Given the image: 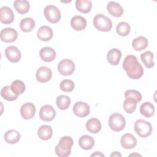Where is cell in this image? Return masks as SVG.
<instances>
[{
	"instance_id": "cell-1",
	"label": "cell",
	"mask_w": 157,
	"mask_h": 157,
	"mask_svg": "<svg viewBox=\"0 0 157 157\" xmlns=\"http://www.w3.org/2000/svg\"><path fill=\"white\" fill-rule=\"evenodd\" d=\"M123 68L128 76L134 80L139 79L144 74V69L136 56L127 55L123 62Z\"/></svg>"
},
{
	"instance_id": "cell-2",
	"label": "cell",
	"mask_w": 157,
	"mask_h": 157,
	"mask_svg": "<svg viewBox=\"0 0 157 157\" xmlns=\"http://www.w3.org/2000/svg\"><path fill=\"white\" fill-rule=\"evenodd\" d=\"M74 141L72 137L69 136L62 137L58 145L55 147V153L59 157H67L69 156Z\"/></svg>"
},
{
	"instance_id": "cell-3",
	"label": "cell",
	"mask_w": 157,
	"mask_h": 157,
	"mask_svg": "<svg viewBox=\"0 0 157 157\" xmlns=\"http://www.w3.org/2000/svg\"><path fill=\"white\" fill-rule=\"evenodd\" d=\"M93 25L94 27L100 31L108 32L112 28L111 20L103 14H97L93 18Z\"/></svg>"
},
{
	"instance_id": "cell-4",
	"label": "cell",
	"mask_w": 157,
	"mask_h": 157,
	"mask_svg": "<svg viewBox=\"0 0 157 157\" xmlns=\"http://www.w3.org/2000/svg\"><path fill=\"white\" fill-rule=\"evenodd\" d=\"M109 125L110 128L115 132H119L124 129L126 125L124 117L120 113H113L109 118Z\"/></svg>"
},
{
	"instance_id": "cell-5",
	"label": "cell",
	"mask_w": 157,
	"mask_h": 157,
	"mask_svg": "<svg viewBox=\"0 0 157 157\" xmlns=\"http://www.w3.org/2000/svg\"><path fill=\"white\" fill-rule=\"evenodd\" d=\"M134 131L140 137L145 138L151 134L153 128L148 121L139 119L134 123Z\"/></svg>"
},
{
	"instance_id": "cell-6",
	"label": "cell",
	"mask_w": 157,
	"mask_h": 157,
	"mask_svg": "<svg viewBox=\"0 0 157 157\" xmlns=\"http://www.w3.org/2000/svg\"><path fill=\"white\" fill-rule=\"evenodd\" d=\"M44 14L47 20L52 23H56L61 19V12L54 5L47 6L44 8Z\"/></svg>"
},
{
	"instance_id": "cell-7",
	"label": "cell",
	"mask_w": 157,
	"mask_h": 157,
	"mask_svg": "<svg viewBox=\"0 0 157 157\" xmlns=\"http://www.w3.org/2000/svg\"><path fill=\"white\" fill-rule=\"evenodd\" d=\"M58 71L63 75H70L75 71V64L69 59H64L60 61L58 64Z\"/></svg>"
},
{
	"instance_id": "cell-8",
	"label": "cell",
	"mask_w": 157,
	"mask_h": 157,
	"mask_svg": "<svg viewBox=\"0 0 157 157\" xmlns=\"http://www.w3.org/2000/svg\"><path fill=\"white\" fill-rule=\"evenodd\" d=\"M39 115L42 120L44 121H51L56 116V110L52 105L46 104L41 107Z\"/></svg>"
},
{
	"instance_id": "cell-9",
	"label": "cell",
	"mask_w": 157,
	"mask_h": 157,
	"mask_svg": "<svg viewBox=\"0 0 157 157\" xmlns=\"http://www.w3.org/2000/svg\"><path fill=\"white\" fill-rule=\"evenodd\" d=\"M72 110L76 116L80 118H84L89 115L90 108L87 103L82 101H78L74 104Z\"/></svg>"
},
{
	"instance_id": "cell-10",
	"label": "cell",
	"mask_w": 157,
	"mask_h": 157,
	"mask_svg": "<svg viewBox=\"0 0 157 157\" xmlns=\"http://www.w3.org/2000/svg\"><path fill=\"white\" fill-rule=\"evenodd\" d=\"M0 36L2 41L6 43H10L17 40L18 33L12 28H6L1 31Z\"/></svg>"
},
{
	"instance_id": "cell-11",
	"label": "cell",
	"mask_w": 157,
	"mask_h": 157,
	"mask_svg": "<svg viewBox=\"0 0 157 157\" xmlns=\"http://www.w3.org/2000/svg\"><path fill=\"white\" fill-rule=\"evenodd\" d=\"M52 76L51 69L45 66L40 67L36 71V78L40 83H46L48 82Z\"/></svg>"
},
{
	"instance_id": "cell-12",
	"label": "cell",
	"mask_w": 157,
	"mask_h": 157,
	"mask_svg": "<svg viewBox=\"0 0 157 157\" xmlns=\"http://www.w3.org/2000/svg\"><path fill=\"white\" fill-rule=\"evenodd\" d=\"M5 55L7 59L11 63L18 62L21 56L20 50L15 46H9L5 50Z\"/></svg>"
},
{
	"instance_id": "cell-13",
	"label": "cell",
	"mask_w": 157,
	"mask_h": 157,
	"mask_svg": "<svg viewBox=\"0 0 157 157\" xmlns=\"http://www.w3.org/2000/svg\"><path fill=\"white\" fill-rule=\"evenodd\" d=\"M36 113V107L31 102L23 104L20 108V114L25 120H29L34 117Z\"/></svg>"
},
{
	"instance_id": "cell-14",
	"label": "cell",
	"mask_w": 157,
	"mask_h": 157,
	"mask_svg": "<svg viewBox=\"0 0 157 157\" xmlns=\"http://www.w3.org/2000/svg\"><path fill=\"white\" fill-rule=\"evenodd\" d=\"M14 20V14L12 9L7 6L0 8V20L4 24H10Z\"/></svg>"
},
{
	"instance_id": "cell-15",
	"label": "cell",
	"mask_w": 157,
	"mask_h": 157,
	"mask_svg": "<svg viewBox=\"0 0 157 157\" xmlns=\"http://www.w3.org/2000/svg\"><path fill=\"white\" fill-rule=\"evenodd\" d=\"M53 36V32L52 29L46 25L40 26L37 31V37L42 41H48L52 39Z\"/></svg>"
},
{
	"instance_id": "cell-16",
	"label": "cell",
	"mask_w": 157,
	"mask_h": 157,
	"mask_svg": "<svg viewBox=\"0 0 157 157\" xmlns=\"http://www.w3.org/2000/svg\"><path fill=\"white\" fill-rule=\"evenodd\" d=\"M121 145L124 149H131L136 147L137 144L136 138L131 133L123 134L120 140Z\"/></svg>"
},
{
	"instance_id": "cell-17",
	"label": "cell",
	"mask_w": 157,
	"mask_h": 157,
	"mask_svg": "<svg viewBox=\"0 0 157 157\" xmlns=\"http://www.w3.org/2000/svg\"><path fill=\"white\" fill-rule=\"evenodd\" d=\"M39 55L42 61L45 62H51L56 58V52L52 47H45L41 48Z\"/></svg>"
},
{
	"instance_id": "cell-18",
	"label": "cell",
	"mask_w": 157,
	"mask_h": 157,
	"mask_svg": "<svg viewBox=\"0 0 157 157\" xmlns=\"http://www.w3.org/2000/svg\"><path fill=\"white\" fill-rule=\"evenodd\" d=\"M121 57V52L118 48L110 49L107 54V60L113 66H117L119 64Z\"/></svg>"
},
{
	"instance_id": "cell-19",
	"label": "cell",
	"mask_w": 157,
	"mask_h": 157,
	"mask_svg": "<svg viewBox=\"0 0 157 157\" xmlns=\"http://www.w3.org/2000/svg\"><path fill=\"white\" fill-rule=\"evenodd\" d=\"M71 25L75 31H82L86 26V20L82 16L75 15L71 20Z\"/></svg>"
},
{
	"instance_id": "cell-20",
	"label": "cell",
	"mask_w": 157,
	"mask_h": 157,
	"mask_svg": "<svg viewBox=\"0 0 157 157\" xmlns=\"http://www.w3.org/2000/svg\"><path fill=\"white\" fill-rule=\"evenodd\" d=\"M107 9L110 15L116 17H121L124 12L121 6L115 1H110L107 5Z\"/></svg>"
},
{
	"instance_id": "cell-21",
	"label": "cell",
	"mask_w": 157,
	"mask_h": 157,
	"mask_svg": "<svg viewBox=\"0 0 157 157\" xmlns=\"http://www.w3.org/2000/svg\"><path fill=\"white\" fill-rule=\"evenodd\" d=\"M86 128L87 131L93 134L99 132L101 129V123L96 118H91L86 123Z\"/></svg>"
},
{
	"instance_id": "cell-22",
	"label": "cell",
	"mask_w": 157,
	"mask_h": 157,
	"mask_svg": "<svg viewBox=\"0 0 157 157\" xmlns=\"http://www.w3.org/2000/svg\"><path fill=\"white\" fill-rule=\"evenodd\" d=\"M78 145L80 147L85 150L91 149L94 145V139L88 135H83L81 136L78 140Z\"/></svg>"
},
{
	"instance_id": "cell-23",
	"label": "cell",
	"mask_w": 157,
	"mask_h": 157,
	"mask_svg": "<svg viewBox=\"0 0 157 157\" xmlns=\"http://www.w3.org/2000/svg\"><path fill=\"white\" fill-rule=\"evenodd\" d=\"M39 137L43 140H47L50 139L53 135L52 128L50 125H42L40 126L37 131Z\"/></svg>"
},
{
	"instance_id": "cell-24",
	"label": "cell",
	"mask_w": 157,
	"mask_h": 157,
	"mask_svg": "<svg viewBox=\"0 0 157 157\" xmlns=\"http://www.w3.org/2000/svg\"><path fill=\"white\" fill-rule=\"evenodd\" d=\"M20 137L21 136L20 132L15 129H10L6 131L4 136L5 141L10 144H15L17 143L20 140Z\"/></svg>"
},
{
	"instance_id": "cell-25",
	"label": "cell",
	"mask_w": 157,
	"mask_h": 157,
	"mask_svg": "<svg viewBox=\"0 0 157 157\" xmlns=\"http://www.w3.org/2000/svg\"><path fill=\"white\" fill-rule=\"evenodd\" d=\"M35 21L30 17L23 18L20 23V28L21 30L25 33L31 32L35 27Z\"/></svg>"
},
{
	"instance_id": "cell-26",
	"label": "cell",
	"mask_w": 157,
	"mask_h": 157,
	"mask_svg": "<svg viewBox=\"0 0 157 157\" xmlns=\"http://www.w3.org/2000/svg\"><path fill=\"white\" fill-rule=\"evenodd\" d=\"M75 7L80 12L87 13L91 9L92 2L90 0H77L75 1Z\"/></svg>"
},
{
	"instance_id": "cell-27",
	"label": "cell",
	"mask_w": 157,
	"mask_h": 157,
	"mask_svg": "<svg viewBox=\"0 0 157 157\" xmlns=\"http://www.w3.org/2000/svg\"><path fill=\"white\" fill-rule=\"evenodd\" d=\"M15 9L20 14L26 13L30 8V4L26 0H17L13 2Z\"/></svg>"
},
{
	"instance_id": "cell-28",
	"label": "cell",
	"mask_w": 157,
	"mask_h": 157,
	"mask_svg": "<svg viewBox=\"0 0 157 157\" xmlns=\"http://www.w3.org/2000/svg\"><path fill=\"white\" fill-rule=\"evenodd\" d=\"M148 40L144 36H139L136 37L132 42V48L136 51H141L144 50L148 46Z\"/></svg>"
},
{
	"instance_id": "cell-29",
	"label": "cell",
	"mask_w": 157,
	"mask_h": 157,
	"mask_svg": "<svg viewBox=\"0 0 157 157\" xmlns=\"http://www.w3.org/2000/svg\"><path fill=\"white\" fill-rule=\"evenodd\" d=\"M1 97L8 101H13L18 98V95L16 94L12 90L10 86H5L1 90Z\"/></svg>"
},
{
	"instance_id": "cell-30",
	"label": "cell",
	"mask_w": 157,
	"mask_h": 157,
	"mask_svg": "<svg viewBox=\"0 0 157 157\" xmlns=\"http://www.w3.org/2000/svg\"><path fill=\"white\" fill-rule=\"evenodd\" d=\"M140 113L147 117L150 118L152 117L155 113V107L150 102H145L142 103L140 107Z\"/></svg>"
},
{
	"instance_id": "cell-31",
	"label": "cell",
	"mask_w": 157,
	"mask_h": 157,
	"mask_svg": "<svg viewBox=\"0 0 157 157\" xmlns=\"http://www.w3.org/2000/svg\"><path fill=\"white\" fill-rule=\"evenodd\" d=\"M154 54L151 51H147L140 55V59L147 68H151L154 66Z\"/></svg>"
},
{
	"instance_id": "cell-32",
	"label": "cell",
	"mask_w": 157,
	"mask_h": 157,
	"mask_svg": "<svg viewBox=\"0 0 157 157\" xmlns=\"http://www.w3.org/2000/svg\"><path fill=\"white\" fill-rule=\"evenodd\" d=\"M56 105L58 109L61 110H66L71 104V99L66 95H59L56 100Z\"/></svg>"
},
{
	"instance_id": "cell-33",
	"label": "cell",
	"mask_w": 157,
	"mask_h": 157,
	"mask_svg": "<svg viewBox=\"0 0 157 157\" xmlns=\"http://www.w3.org/2000/svg\"><path fill=\"white\" fill-rule=\"evenodd\" d=\"M137 102L134 99L131 98H125L123 102V109L126 112L128 113H132L136 107H137Z\"/></svg>"
},
{
	"instance_id": "cell-34",
	"label": "cell",
	"mask_w": 157,
	"mask_h": 157,
	"mask_svg": "<svg viewBox=\"0 0 157 157\" xmlns=\"http://www.w3.org/2000/svg\"><path fill=\"white\" fill-rule=\"evenodd\" d=\"M130 31L131 28L129 25L125 21H121L117 25L116 31L117 34L121 36H126L128 35Z\"/></svg>"
},
{
	"instance_id": "cell-35",
	"label": "cell",
	"mask_w": 157,
	"mask_h": 157,
	"mask_svg": "<svg viewBox=\"0 0 157 157\" xmlns=\"http://www.w3.org/2000/svg\"><path fill=\"white\" fill-rule=\"evenodd\" d=\"M10 87L12 90L17 95L22 94L25 91V85L24 82L20 80H15L12 82Z\"/></svg>"
},
{
	"instance_id": "cell-36",
	"label": "cell",
	"mask_w": 157,
	"mask_h": 157,
	"mask_svg": "<svg viewBox=\"0 0 157 157\" xmlns=\"http://www.w3.org/2000/svg\"><path fill=\"white\" fill-rule=\"evenodd\" d=\"M59 88L63 91L71 92L74 89L75 84L71 80L64 79L59 84Z\"/></svg>"
},
{
	"instance_id": "cell-37",
	"label": "cell",
	"mask_w": 157,
	"mask_h": 157,
	"mask_svg": "<svg viewBox=\"0 0 157 157\" xmlns=\"http://www.w3.org/2000/svg\"><path fill=\"white\" fill-rule=\"evenodd\" d=\"M125 98H131L134 99L137 102L142 99L141 93L136 90H128L124 92Z\"/></svg>"
},
{
	"instance_id": "cell-38",
	"label": "cell",
	"mask_w": 157,
	"mask_h": 157,
	"mask_svg": "<svg viewBox=\"0 0 157 157\" xmlns=\"http://www.w3.org/2000/svg\"><path fill=\"white\" fill-rule=\"evenodd\" d=\"M91 156H105V155L100 151H95L94 153L90 155Z\"/></svg>"
},
{
	"instance_id": "cell-39",
	"label": "cell",
	"mask_w": 157,
	"mask_h": 157,
	"mask_svg": "<svg viewBox=\"0 0 157 157\" xmlns=\"http://www.w3.org/2000/svg\"><path fill=\"white\" fill-rule=\"evenodd\" d=\"M112 156H121V155L118 151H113L110 155V157H112Z\"/></svg>"
},
{
	"instance_id": "cell-40",
	"label": "cell",
	"mask_w": 157,
	"mask_h": 157,
	"mask_svg": "<svg viewBox=\"0 0 157 157\" xmlns=\"http://www.w3.org/2000/svg\"><path fill=\"white\" fill-rule=\"evenodd\" d=\"M131 155H139V156H140V155H139V154H131L129 156H131Z\"/></svg>"
}]
</instances>
